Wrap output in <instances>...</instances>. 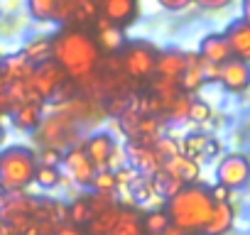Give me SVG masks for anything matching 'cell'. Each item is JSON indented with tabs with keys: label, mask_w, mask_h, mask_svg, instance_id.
I'll return each mask as SVG.
<instances>
[{
	"label": "cell",
	"mask_w": 250,
	"mask_h": 235,
	"mask_svg": "<svg viewBox=\"0 0 250 235\" xmlns=\"http://www.w3.org/2000/svg\"><path fill=\"white\" fill-rule=\"evenodd\" d=\"M52 61L62 66L66 78H83L93 74L98 61L96 42L83 32H64L52 39Z\"/></svg>",
	"instance_id": "obj_1"
},
{
	"label": "cell",
	"mask_w": 250,
	"mask_h": 235,
	"mask_svg": "<svg viewBox=\"0 0 250 235\" xmlns=\"http://www.w3.org/2000/svg\"><path fill=\"white\" fill-rule=\"evenodd\" d=\"M211 196L204 186H184L177 196L167 201V218L169 225L179 228L182 233H201L208 215H211Z\"/></svg>",
	"instance_id": "obj_2"
},
{
	"label": "cell",
	"mask_w": 250,
	"mask_h": 235,
	"mask_svg": "<svg viewBox=\"0 0 250 235\" xmlns=\"http://www.w3.org/2000/svg\"><path fill=\"white\" fill-rule=\"evenodd\" d=\"M32 147L10 145L0 150V189L3 191H25L35 181L37 159Z\"/></svg>",
	"instance_id": "obj_3"
},
{
	"label": "cell",
	"mask_w": 250,
	"mask_h": 235,
	"mask_svg": "<svg viewBox=\"0 0 250 235\" xmlns=\"http://www.w3.org/2000/svg\"><path fill=\"white\" fill-rule=\"evenodd\" d=\"M37 142L42 145V147H49V150H57V152H66V150H71V147H76L83 137H79L81 135V128L71 120V118L59 108V105H54V108H49L47 103H44V118H42V123L37 125Z\"/></svg>",
	"instance_id": "obj_4"
},
{
	"label": "cell",
	"mask_w": 250,
	"mask_h": 235,
	"mask_svg": "<svg viewBox=\"0 0 250 235\" xmlns=\"http://www.w3.org/2000/svg\"><path fill=\"white\" fill-rule=\"evenodd\" d=\"M177 147H179V157H187V159H191L199 169L206 164V162H211V159H216L218 155H221V150H223V145L216 140V137H211V135H206V133H187L184 137H179L177 140Z\"/></svg>",
	"instance_id": "obj_5"
},
{
	"label": "cell",
	"mask_w": 250,
	"mask_h": 235,
	"mask_svg": "<svg viewBox=\"0 0 250 235\" xmlns=\"http://www.w3.org/2000/svg\"><path fill=\"white\" fill-rule=\"evenodd\" d=\"M216 179L221 186H226L228 191H240L248 186L250 179V164L248 157L243 152H228L221 157V162L216 164Z\"/></svg>",
	"instance_id": "obj_6"
},
{
	"label": "cell",
	"mask_w": 250,
	"mask_h": 235,
	"mask_svg": "<svg viewBox=\"0 0 250 235\" xmlns=\"http://www.w3.org/2000/svg\"><path fill=\"white\" fill-rule=\"evenodd\" d=\"M69 78H66V74L62 71V66L57 64V61H44V64H37L35 66V71H32V76L27 78V83L35 88V93L42 98V103H47V100H52V96L66 83Z\"/></svg>",
	"instance_id": "obj_7"
},
{
	"label": "cell",
	"mask_w": 250,
	"mask_h": 235,
	"mask_svg": "<svg viewBox=\"0 0 250 235\" xmlns=\"http://www.w3.org/2000/svg\"><path fill=\"white\" fill-rule=\"evenodd\" d=\"M81 142H83V140H81ZM81 142L62 155V172H64L66 176H71L74 184L86 191V189L91 186V179L96 176V169H93V164L86 159V155H83V150H81Z\"/></svg>",
	"instance_id": "obj_8"
},
{
	"label": "cell",
	"mask_w": 250,
	"mask_h": 235,
	"mask_svg": "<svg viewBox=\"0 0 250 235\" xmlns=\"http://www.w3.org/2000/svg\"><path fill=\"white\" fill-rule=\"evenodd\" d=\"M113 145H115V137L108 130H91L83 137L81 150H83L86 159L93 164L96 172H105V164H108V157H110Z\"/></svg>",
	"instance_id": "obj_9"
},
{
	"label": "cell",
	"mask_w": 250,
	"mask_h": 235,
	"mask_svg": "<svg viewBox=\"0 0 250 235\" xmlns=\"http://www.w3.org/2000/svg\"><path fill=\"white\" fill-rule=\"evenodd\" d=\"M155 52L145 44H135L125 52V57L120 59L123 61V71L128 76H135V78H145L155 71Z\"/></svg>",
	"instance_id": "obj_10"
},
{
	"label": "cell",
	"mask_w": 250,
	"mask_h": 235,
	"mask_svg": "<svg viewBox=\"0 0 250 235\" xmlns=\"http://www.w3.org/2000/svg\"><path fill=\"white\" fill-rule=\"evenodd\" d=\"M250 81V69L240 59H228L218 66V83L226 88V93H245Z\"/></svg>",
	"instance_id": "obj_11"
},
{
	"label": "cell",
	"mask_w": 250,
	"mask_h": 235,
	"mask_svg": "<svg viewBox=\"0 0 250 235\" xmlns=\"http://www.w3.org/2000/svg\"><path fill=\"white\" fill-rule=\"evenodd\" d=\"M226 42H228V49H230V57L240 59V61H250V22L245 20H230L226 32H223Z\"/></svg>",
	"instance_id": "obj_12"
},
{
	"label": "cell",
	"mask_w": 250,
	"mask_h": 235,
	"mask_svg": "<svg viewBox=\"0 0 250 235\" xmlns=\"http://www.w3.org/2000/svg\"><path fill=\"white\" fill-rule=\"evenodd\" d=\"M196 54H199V59H204V61H208V64H213V66H221L223 61L233 59L223 32H208V35L201 39Z\"/></svg>",
	"instance_id": "obj_13"
},
{
	"label": "cell",
	"mask_w": 250,
	"mask_h": 235,
	"mask_svg": "<svg viewBox=\"0 0 250 235\" xmlns=\"http://www.w3.org/2000/svg\"><path fill=\"white\" fill-rule=\"evenodd\" d=\"M162 172H165L167 176L182 181L184 186H194V184L199 181V176H201V169H199L191 159L179 157V155L172 157V159H165V162H162Z\"/></svg>",
	"instance_id": "obj_14"
},
{
	"label": "cell",
	"mask_w": 250,
	"mask_h": 235,
	"mask_svg": "<svg viewBox=\"0 0 250 235\" xmlns=\"http://www.w3.org/2000/svg\"><path fill=\"white\" fill-rule=\"evenodd\" d=\"M52 39H54L52 35H30V37L22 42L20 54H22L32 66L44 64V61L52 59Z\"/></svg>",
	"instance_id": "obj_15"
},
{
	"label": "cell",
	"mask_w": 250,
	"mask_h": 235,
	"mask_svg": "<svg viewBox=\"0 0 250 235\" xmlns=\"http://www.w3.org/2000/svg\"><path fill=\"white\" fill-rule=\"evenodd\" d=\"M233 218H235V213L228 203H213L211 215L201 233L204 235H226L228 230H233Z\"/></svg>",
	"instance_id": "obj_16"
},
{
	"label": "cell",
	"mask_w": 250,
	"mask_h": 235,
	"mask_svg": "<svg viewBox=\"0 0 250 235\" xmlns=\"http://www.w3.org/2000/svg\"><path fill=\"white\" fill-rule=\"evenodd\" d=\"M32 71H35V66H32L20 52L8 54L3 61H0V76H3L8 83H10V81H27V78L32 76Z\"/></svg>",
	"instance_id": "obj_17"
},
{
	"label": "cell",
	"mask_w": 250,
	"mask_h": 235,
	"mask_svg": "<svg viewBox=\"0 0 250 235\" xmlns=\"http://www.w3.org/2000/svg\"><path fill=\"white\" fill-rule=\"evenodd\" d=\"M44 118V103H25L13 110V125L18 130H37Z\"/></svg>",
	"instance_id": "obj_18"
},
{
	"label": "cell",
	"mask_w": 250,
	"mask_h": 235,
	"mask_svg": "<svg viewBox=\"0 0 250 235\" xmlns=\"http://www.w3.org/2000/svg\"><path fill=\"white\" fill-rule=\"evenodd\" d=\"M155 71L165 78H179L184 74V54L182 52H165L155 59Z\"/></svg>",
	"instance_id": "obj_19"
},
{
	"label": "cell",
	"mask_w": 250,
	"mask_h": 235,
	"mask_svg": "<svg viewBox=\"0 0 250 235\" xmlns=\"http://www.w3.org/2000/svg\"><path fill=\"white\" fill-rule=\"evenodd\" d=\"M101 10H103V18L118 27V22H125L135 13V5L130 3V0H105V3L101 5Z\"/></svg>",
	"instance_id": "obj_20"
},
{
	"label": "cell",
	"mask_w": 250,
	"mask_h": 235,
	"mask_svg": "<svg viewBox=\"0 0 250 235\" xmlns=\"http://www.w3.org/2000/svg\"><path fill=\"white\" fill-rule=\"evenodd\" d=\"M120 211H123V208L113 206V208H108V211L93 215L91 223H88V235H108V233L115 228V223H118V218H120Z\"/></svg>",
	"instance_id": "obj_21"
},
{
	"label": "cell",
	"mask_w": 250,
	"mask_h": 235,
	"mask_svg": "<svg viewBox=\"0 0 250 235\" xmlns=\"http://www.w3.org/2000/svg\"><path fill=\"white\" fill-rule=\"evenodd\" d=\"M54 8L57 0H30L25 5L32 22H54Z\"/></svg>",
	"instance_id": "obj_22"
},
{
	"label": "cell",
	"mask_w": 250,
	"mask_h": 235,
	"mask_svg": "<svg viewBox=\"0 0 250 235\" xmlns=\"http://www.w3.org/2000/svg\"><path fill=\"white\" fill-rule=\"evenodd\" d=\"M196 93H199V98H196V100L206 103L211 110H213L218 103H223V100H226V96H228V93H226V88H223L218 81H204V83H201V88H199Z\"/></svg>",
	"instance_id": "obj_23"
},
{
	"label": "cell",
	"mask_w": 250,
	"mask_h": 235,
	"mask_svg": "<svg viewBox=\"0 0 250 235\" xmlns=\"http://www.w3.org/2000/svg\"><path fill=\"white\" fill-rule=\"evenodd\" d=\"M108 235H143V228H140L138 215L133 211H120V218H118L115 228Z\"/></svg>",
	"instance_id": "obj_24"
},
{
	"label": "cell",
	"mask_w": 250,
	"mask_h": 235,
	"mask_svg": "<svg viewBox=\"0 0 250 235\" xmlns=\"http://www.w3.org/2000/svg\"><path fill=\"white\" fill-rule=\"evenodd\" d=\"M189 105H191V98H189L187 93H179V96L174 98L172 108L167 110L172 125H189V120H187V118H189Z\"/></svg>",
	"instance_id": "obj_25"
},
{
	"label": "cell",
	"mask_w": 250,
	"mask_h": 235,
	"mask_svg": "<svg viewBox=\"0 0 250 235\" xmlns=\"http://www.w3.org/2000/svg\"><path fill=\"white\" fill-rule=\"evenodd\" d=\"M91 208H88V201H86V196H81V198H76L74 203H69V225H74V228H79V225H88L91 223Z\"/></svg>",
	"instance_id": "obj_26"
},
{
	"label": "cell",
	"mask_w": 250,
	"mask_h": 235,
	"mask_svg": "<svg viewBox=\"0 0 250 235\" xmlns=\"http://www.w3.org/2000/svg\"><path fill=\"white\" fill-rule=\"evenodd\" d=\"M86 201H88L91 215H98V213H103V211L118 206V194H96V191H93L91 196H86Z\"/></svg>",
	"instance_id": "obj_27"
},
{
	"label": "cell",
	"mask_w": 250,
	"mask_h": 235,
	"mask_svg": "<svg viewBox=\"0 0 250 235\" xmlns=\"http://www.w3.org/2000/svg\"><path fill=\"white\" fill-rule=\"evenodd\" d=\"M123 42H125V35H123V30L115 27V25L108 27V30H103V32H98V44H101L103 49H108V52L120 49Z\"/></svg>",
	"instance_id": "obj_28"
},
{
	"label": "cell",
	"mask_w": 250,
	"mask_h": 235,
	"mask_svg": "<svg viewBox=\"0 0 250 235\" xmlns=\"http://www.w3.org/2000/svg\"><path fill=\"white\" fill-rule=\"evenodd\" d=\"M211 115H213V110L206 105V103H201V100H191V105H189V125H206L208 120H211Z\"/></svg>",
	"instance_id": "obj_29"
},
{
	"label": "cell",
	"mask_w": 250,
	"mask_h": 235,
	"mask_svg": "<svg viewBox=\"0 0 250 235\" xmlns=\"http://www.w3.org/2000/svg\"><path fill=\"white\" fill-rule=\"evenodd\" d=\"M145 230L150 233V235H162L165 230H167V225H169V218H167V213L165 211H150L147 215H145Z\"/></svg>",
	"instance_id": "obj_30"
},
{
	"label": "cell",
	"mask_w": 250,
	"mask_h": 235,
	"mask_svg": "<svg viewBox=\"0 0 250 235\" xmlns=\"http://www.w3.org/2000/svg\"><path fill=\"white\" fill-rule=\"evenodd\" d=\"M96 18H98V5L93 0H76V8H74V15H71L74 22H91Z\"/></svg>",
	"instance_id": "obj_31"
},
{
	"label": "cell",
	"mask_w": 250,
	"mask_h": 235,
	"mask_svg": "<svg viewBox=\"0 0 250 235\" xmlns=\"http://www.w3.org/2000/svg\"><path fill=\"white\" fill-rule=\"evenodd\" d=\"M128 164H130V162H128V152H125V142H115V145H113V150H110V157H108L105 172L115 174L118 169L128 167Z\"/></svg>",
	"instance_id": "obj_32"
},
{
	"label": "cell",
	"mask_w": 250,
	"mask_h": 235,
	"mask_svg": "<svg viewBox=\"0 0 250 235\" xmlns=\"http://www.w3.org/2000/svg\"><path fill=\"white\" fill-rule=\"evenodd\" d=\"M35 184L42 189V191H49V189H57L59 184V169H49V167H37L35 172Z\"/></svg>",
	"instance_id": "obj_33"
},
{
	"label": "cell",
	"mask_w": 250,
	"mask_h": 235,
	"mask_svg": "<svg viewBox=\"0 0 250 235\" xmlns=\"http://www.w3.org/2000/svg\"><path fill=\"white\" fill-rule=\"evenodd\" d=\"M91 191H96V194H115V176L110 174V172H96V176L91 179V186H88Z\"/></svg>",
	"instance_id": "obj_34"
},
{
	"label": "cell",
	"mask_w": 250,
	"mask_h": 235,
	"mask_svg": "<svg viewBox=\"0 0 250 235\" xmlns=\"http://www.w3.org/2000/svg\"><path fill=\"white\" fill-rule=\"evenodd\" d=\"M35 159H37V167H49V169H59L62 167V152L49 150V147L37 150L35 152Z\"/></svg>",
	"instance_id": "obj_35"
},
{
	"label": "cell",
	"mask_w": 250,
	"mask_h": 235,
	"mask_svg": "<svg viewBox=\"0 0 250 235\" xmlns=\"http://www.w3.org/2000/svg\"><path fill=\"white\" fill-rule=\"evenodd\" d=\"M160 157H162V162L165 159H172V157H177L179 155V147H177V140H172V137H160L157 142H155V147H152Z\"/></svg>",
	"instance_id": "obj_36"
},
{
	"label": "cell",
	"mask_w": 250,
	"mask_h": 235,
	"mask_svg": "<svg viewBox=\"0 0 250 235\" xmlns=\"http://www.w3.org/2000/svg\"><path fill=\"white\" fill-rule=\"evenodd\" d=\"M208 196H211V203H228L230 191H228L226 186H221V184H213V186L208 189Z\"/></svg>",
	"instance_id": "obj_37"
},
{
	"label": "cell",
	"mask_w": 250,
	"mask_h": 235,
	"mask_svg": "<svg viewBox=\"0 0 250 235\" xmlns=\"http://www.w3.org/2000/svg\"><path fill=\"white\" fill-rule=\"evenodd\" d=\"M54 235H83V233L79 228H74V225H59L54 230Z\"/></svg>",
	"instance_id": "obj_38"
},
{
	"label": "cell",
	"mask_w": 250,
	"mask_h": 235,
	"mask_svg": "<svg viewBox=\"0 0 250 235\" xmlns=\"http://www.w3.org/2000/svg\"><path fill=\"white\" fill-rule=\"evenodd\" d=\"M105 66H108L110 71H123V61H120V59H108Z\"/></svg>",
	"instance_id": "obj_39"
},
{
	"label": "cell",
	"mask_w": 250,
	"mask_h": 235,
	"mask_svg": "<svg viewBox=\"0 0 250 235\" xmlns=\"http://www.w3.org/2000/svg\"><path fill=\"white\" fill-rule=\"evenodd\" d=\"M162 235H191V233H182L179 228H174V225H167V230H165Z\"/></svg>",
	"instance_id": "obj_40"
},
{
	"label": "cell",
	"mask_w": 250,
	"mask_h": 235,
	"mask_svg": "<svg viewBox=\"0 0 250 235\" xmlns=\"http://www.w3.org/2000/svg\"><path fill=\"white\" fill-rule=\"evenodd\" d=\"M3 145H5V130L0 128V147H3Z\"/></svg>",
	"instance_id": "obj_41"
},
{
	"label": "cell",
	"mask_w": 250,
	"mask_h": 235,
	"mask_svg": "<svg viewBox=\"0 0 250 235\" xmlns=\"http://www.w3.org/2000/svg\"><path fill=\"white\" fill-rule=\"evenodd\" d=\"M5 233V223H3V218H0V235Z\"/></svg>",
	"instance_id": "obj_42"
},
{
	"label": "cell",
	"mask_w": 250,
	"mask_h": 235,
	"mask_svg": "<svg viewBox=\"0 0 250 235\" xmlns=\"http://www.w3.org/2000/svg\"><path fill=\"white\" fill-rule=\"evenodd\" d=\"M0 196H3V189H0Z\"/></svg>",
	"instance_id": "obj_43"
},
{
	"label": "cell",
	"mask_w": 250,
	"mask_h": 235,
	"mask_svg": "<svg viewBox=\"0 0 250 235\" xmlns=\"http://www.w3.org/2000/svg\"><path fill=\"white\" fill-rule=\"evenodd\" d=\"M0 61H3V57H0Z\"/></svg>",
	"instance_id": "obj_44"
}]
</instances>
